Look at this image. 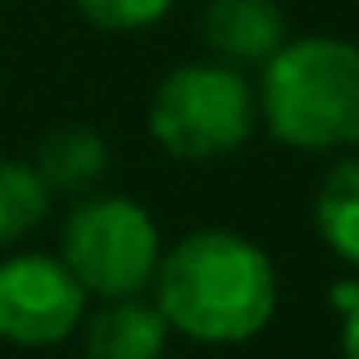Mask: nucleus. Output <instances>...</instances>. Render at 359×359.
Returning a JSON list of instances; mask_svg holds the SVG:
<instances>
[{"mask_svg": "<svg viewBox=\"0 0 359 359\" xmlns=\"http://www.w3.org/2000/svg\"><path fill=\"white\" fill-rule=\"evenodd\" d=\"M150 291L177 337L196 346H245L278 314L282 278L255 237L196 228L164 245Z\"/></svg>", "mask_w": 359, "mask_h": 359, "instance_id": "1", "label": "nucleus"}, {"mask_svg": "<svg viewBox=\"0 0 359 359\" xmlns=\"http://www.w3.org/2000/svg\"><path fill=\"white\" fill-rule=\"evenodd\" d=\"M259 123L273 141L305 155L359 146V41L287 36L259 64Z\"/></svg>", "mask_w": 359, "mask_h": 359, "instance_id": "2", "label": "nucleus"}, {"mask_svg": "<svg viewBox=\"0 0 359 359\" xmlns=\"http://www.w3.org/2000/svg\"><path fill=\"white\" fill-rule=\"evenodd\" d=\"M259 128L250 73L228 60H187L159 78L146 105V132L168 159L210 164L237 155Z\"/></svg>", "mask_w": 359, "mask_h": 359, "instance_id": "3", "label": "nucleus"}, {"mask_svg": "<svg viewBox=\"0 0 359 359\" xmlns=\"http://www.w3.org/2000/svg\"><path fill=\"white\" fill-rule=\"evenodd\" d=\"M164 232L141 201L118 191H87L60 232V259L87 287L91 300L141 296L155 282Z\"/></svg>", "mask_w": 359, "mask_h": 359, "instance_id": "4", "label": "nucleus"}, {"mask_svg": "<svg viewBox=\"0 0 359 359\" xmlns=\"http://www.w3.org/2000/svg\"><path fill=\"white\" fill-rule=\"evenodd\" d=\"M87 287L60 255L9 250L0 255V341L23 351L64 346L87 318Z\"/></svg>", "mask_w": 359, "mask_h": 359, "instance_id": "5", "label": "nucleus"}, {"mask_svg": "<svg viewBox=\"0 0 359 359\" xmlns=\"http://www.w3.org/2000/svg\"><path fill=\"white\" fill-rule=\"evenodd\" d=\"M287 36V9L278 0H210L201 14V41L214 60L237 69H259Z\"/></svg>", "mask_w": 359, "mask_h": 359, "instance_id": "6", "label": "nucleus"}, {"mask_svg": "<svg viewBox=\"0 0 359 359\" xmlns=\"http://www.w3.org/2000/svg\"><path fill=\"white\" fill-rule=\"evenodd\" d=\"M168 337H173V327H168L164 309L155 305V296H146V291L100 300V309L82 318L87 359H164Z\"/></svg>", "mask_w": 359, "mask_h": 359, "instance_id": "7", "label": "nucleus"}, {"mask_svg": "<svg viewBox=\"0 0 359 359\" xmlns=\"http://www.w3.org/2000/svg\"><path fill=\"white\" fill-rule=\"evenodd\" d=\"M41 182L50 187V196H87L96 191V182L109 173V141L91 123H60L41 137L32 155Z\"/></svg>", "mask_w": 359, "mask_h": 359, "instance_id": "8", "label": "nucleus"}, {"mask_svg": "<svg viewBox=\"0 0 359 359\" xmlns=\"http://www.w3.org/2000/svg\"><path fill=\"white\" fill-rule=\"evenodd\" d=\"M314 232L341 264L359 269V155L332 164L314 196Z\"/></svg>", "mask_w": 359, "mask_h": 359, "instance_id": "9", "label": "nucleus"}, {"mask_svg": "<svg viewBox=\"0 0 359 359\" xmlns=\"http://www.w3.org/2000/svg\"><path fill=\"white\" fill-rule=\"evenodd\" d=\"M50 201L55 196L32 159L0 155V250H14L23 237H32L50 214Z\"/></svg>", "mask_w": 359, "mask_h": 359, "instance_id": "10", "label": "nucleus"}, {"mask_svg": "<svg viewBox=\"0 0 359 359\" xmlns=\"http://www.w3.org/2000/svg\"><path fill=\"white\" fill-rule=\"evenodd\" d=\"M177 0H73L82 18L100 32L132 36V32H150L155 23H164L173 14Z\"/></svg>", "mask_w": 359, "mask_h": 359, "instance_id": "11", "label": "nucleus"}, {"mask_svg": "<svg viewBox=\"0 0 359 359\" xmlns=\"http://www.w3.org/2000/svg\"><path fill=\"white\" fill-rule=\"evenodd\" d=\"M341 359H359V300L341 309Z\"/></svg>", "mask_w": 359, "mask_h": 359, "instance_id": "12", "label": "nucleus"}, {"mask_svg": "<svg viewBox=\"0 0 359 359\" xmlns=\"http://www.w3.org/2000/svg\"><path fill=\"white\" fill-rule=\"evenodd\" d=\"M359 300V282H341V287H332V305L337 309H351Z\"/></svg>", "mask_w": 359, "mask_h": 359, "instance_id": "13", "label": "nucleus"}]
</instances>
